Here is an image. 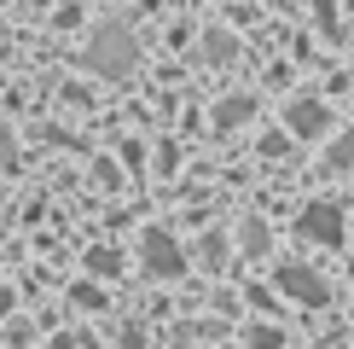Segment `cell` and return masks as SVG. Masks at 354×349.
I'll return each instance as SVG.
<instances>
[{
	"instance_id": "2",
	"label": "cell",
	"mask_w": 354,
	"mask_h": 349,
	"mask_svg": "<svg viewBox=\"0 0 354 349\" xmlns=\"http://www.w3.org/2000/svg\"><path fill=\"white\" fill-rule=\"evenodd\" d=\"M297 233L314 239V244H343V210L337 204H308L297 215Z\"/></svg>"
},
{
	"instance_id": "1",
	"label": "cell",
	"mask_w": 354,
	"mask_h": 349,
	"mask_svg": "<svg viewBox=\"0 0 354 349\" xmlns=\"http://www.w3.org/2000/svg\"><path fill=\"white\" fill-rule=\"evenodd\" d=\"M87 64L105 70V76H128L134 70V35L122 24H99L93 41H87Z\"/></svg>"
},
{
	"instance_id": "3",
	"label": "cell",
	"mask_w": 354,
	"mask_h": 349,
	"mask_svg": "<svg viewBox=\"0 0 354 349\" xmlns=\"http://www.w3.org/2000/svg\"><path fill=\"white\" fill-rule=\"evenodd\" d=\"M279 291H285V297H297V303H308V309H319V303L331 297V291L319 285V274L302 268V262H279Z\"/></svg>"
},
{
	"instance_id": "4",
	"label": "cell",
	"mask_w": 354,
	"mask_h": 349,
	"mask_svg": "<svg viewBox=\"0 0 354 349\" xmlns=\"http://www.w3.org/2000/svg\"><path fill=\"white\" fill-rule=\"evenodd\" d=\"M145 268H151V274H180L186 256L169 244V233H145Z\"/></svg>"
},
{
	"instance_id": "6",
	"label": "cell",
	"mask_w": 354,
	"mask_h": 349,
	"mask_svg": "<svg viewBox=\"0 0 354 349\" xmlns=\"http://www.w3.org/2000/svg\"><path fill=\"white\" fill-rule=\"evenodd\" d=\"M87 268H99V274H116V251H99V256H87Z\"/></svg>"
},
{
	"instance_id": "5",
	"label": "cell",
	"mask_w": 354,
	"mask_h": 349,
	"mask_svg": "<svg viewBox=\"0 0 354 349\" xmlns=\"http://www.w3.org/2000/svg\"><path fill=\"white\" fill-rule=\"evenodd\" d=\"M285 116H290V128H297L302 140H314V134H326V123H331V116H326V105H314V99H302V105H290Z\"/></svg>"
}]
</instances>
